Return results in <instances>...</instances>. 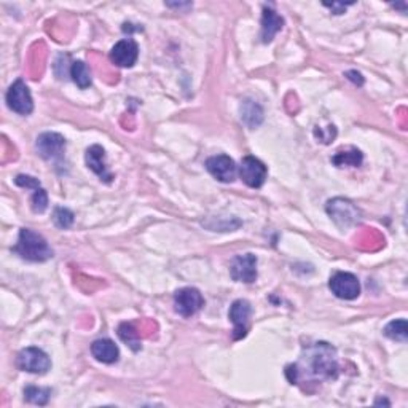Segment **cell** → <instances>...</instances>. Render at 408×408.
<instances>
[{
  "mask_svg": "<svg viewBox=\"0 0 408 408\" xmlns=\"http://www.w3.org/2000/svg\"><path fill=\"white\" fill-rule=\"evenodd\" d=\"M338 370L337 350L332 345L321 342L305 348L300 364L289 365L285 369V375L292 384H298V382L306 377L319 379V382L335 379Z\"/></svg>",
  "mask_w": 408,
  "mask_h": 408,
  "instance_id": "obj_1",
  "label": "cell"
},
{
  "mask_svg": "<svg viewBox=\"0 0 408 408\" xmlns=\"http://www.w3.org/2000/svg\"><path fill=\"white\" fill-rule=\"evenodd\" d=\"M13 253L27 262H46L53 258V250L45 238L31 228L19 230L18 243L13 248Z\"/></svg>",
  "mask_w": 408,
  "mask_h": 408,
  "instance_id": "obj_2",
  "label": "cell"
},
{
  "mask_svg": "<svg viewBox=\"0 0 408 408\" xmlns=\"http://www.w3.org/2000/svg\"><path fill=\"white\" fill-rule=\"evenodd\" d=\"M327 213L340 228H348L356 225L360 220V210L355 203L343 198H335L327 203Z\"/></svg>",
  "mask_w": 408,
  "mask_h": 408,
  "instance_id": "obj_3",
  "label": "cell"
},
{
  "mask_svg": "<svg viewBox=\"0 0 408 408\" xmlns=\"http://www.w3.org/2000/svg\"><path fill=\"white\" fill-rule=\"evenodd\" d=\"M16 365L23 372L45 375V373L51 369V359L45 351L31 346V348H26L19 352L16 357Z\"/></svg>",
  "mask_w": 408,
  "mask_h": 408,
  "instance_id": "obj_4",
  "label": "cell"
},
{
  "mask_svg": "<svg viewBox=\"0 0 408 408\" xmlns=\"http://www.w3.org/2000/svg\"><path fill=\"white\" fill-rule=\"evenodd\" d=\"M204 306L201 292L195 287H183L174 294V308L182 317L195 316Z\"/></svg>",
  "mask_w": 408,
  "mask_h": 408,
  "instance_id": "obj_5",
  "label": "cell"
},
{
  "mask_svg": "<svg viewBox=\"0 0 408 408\" xmlns=\"http://www.w3.org/2000/svg\"><path fill=\"white\" fill-rule=\"evenodd\" d=\"M5 99H6V106L10 107V111L16 112L18 115H29L34 111L31 91L21 78L16 80L15 83L9 88Z\"/></svg>",
  "mask_w": 408,
  "mask_h": 408,
  "instance_id": "obj_6",
  "label": "cell"
},
{
  "mask_svg": "<svg viewBox=\"0 0 408 408\" xmlns=\"http://www.w3.org/2000/svg\"><path fill=\"white\" fill-rule=\"evenodd\" d=\"M329 287L332 294L342 298V300H355L360 294V282L352 273L338 271L329 281Z\"/></svg>",
  "mask_w": 408,
  "mask_h": 408,
  "instance_id": "obj_7",
  "label": "cell"
},
{
  "mask_svg": "<svg viewBox=\"0 0 408 408\" xmlns=\"http://www.w3.org/2000/svg\"><path fill=\"white\" fill-rule=\"evenodd\" d=\"M267 166L253 155L244 156L240 166V178L250 188H260L267 180Z\"/></svg>",
  "mask_w": 408,
  "mask_h": 408,
  "instance_id": "obj_8",
  "label": "cell"
},
{
  "mask_svg": "<svg viewBox=\"0 0 408 408\" xmlns=\"http://www.w3.org/2000/svg\"><path fill=\"white\" fill-rule=\"evenodd\" d=\"M66 139L64 136H61L58 133H44L40 134L36 142V148L39 155L42 156L44 160L49 161H56L63 158V155L66 152Z\"/></svg>",
  "mask_w": 408,
  "mask_h": 408,
  "instance_id": "obj_9",
  "label": "cell"
},
{
  "mask_svg": "<svg viewBox=\"0 0 408 408\" xmlns=\"http://www.w3.org/2000/svg\"><path fill=\"white\" fill-rule=\"evenodd\" d=\"M230 275L233 281L253 284L257 280V257L254 254L236 255L230 263Z\"/></svg>",
  "mask_w": 408,
  "mask_h": 408,
  "instance_id": "obj_10",
  "label": "cell"
},
{
  "mask_svg": "<svg viewBox=\"0 0 408 408\" xmlns=\"http://www.w3.org/2000/svg\"><path fill=\"white\" fill-rule=\"evenodd\" d=\"M206 169L214 179L223 183L233 182L236 178V163L228 155H215L206 160Z\"/></svg>",
  "mask_w": 408,
  "mask_h": 408,
  "instance_id": "obj_11",
  "label": "cell"
},
{
  "mask_svg": "<svg viewBox=\"0 0 408 408\" xmlns=\"http://www.w3.org/2000/svg\"><path fill=\"white\" fill-rule=\"evenodd\" d=\"M253 308L248 300H236L230 306L228 317L233 322V340H240L248 335L249 317Z\"/></svg>",
  "mask_w": 408,
  "mask_h": 408,
  "instance_id": "obj_12",
  "label": "cell"
},
{
  "mask_svg": "<svg viewBox=\"0 0 408 408\" xmlns=\"http://www.w3.org/2000/svg\"><path fill=\"white\" fill-rule=\"evenodd\" d=\"M138 58H139V46L133 39L120 40L118 44H115L111 51L112 63L118 67H125V69H129V67H133L138 63Z\"/></svg>",
  "mask_w": 408,
  "mask_h": 408,
  "instance_id": "obj_13",
  "label": "cell"
},
{
  "mask_svg": "<svg viewBox=\"0 0 408 408\" xmlns=\"http://www.w3.org/2000/svg\"><path fill=\"white\" fill-rule=\"evenodd\" d=\"M85 161L86 166L91 169V171L98 175L101 180H104L106 183H111L113 175L108 171L107 163H106V151L101 146H91L85 153Z\"/></svg>",
  "mask_w": 408,
  "mask_h": 408,
  "instance_id": "obj_14",
  "label": "cell"
},
{
  "mask_svg": "<svg viewBox=\"0 0 408 408\" xmlns=\"http://www.w3.org/2000/svg\"><path fill=\"white\" fill-rule=\"evenodd\" d=\"M91 355L93 357L99 360L102 364H115L120 359V350L112 340L108 338H99L91 345Z\"/></svg>",
  "mask_w": 408,
  "mask_h": 408,
  "instance_id": "obj_15",
  "label": "cell"
},
{
  "mask_svg": "<svg viewBox=\"0 0 408 408\" xmlns=\"http://www.w3.org/2000/svg\"><path fill=\"white\" fill-rule=\"evenodd\" d=\"M284 26V18L277 15V13L270 9V6H265L263 15H262V42L270 44L271 40L275 39L277 32L282 29Z\"/></svg>",
  "mask_w": 408,
  "mask_h": 408,
  "instance_id": "obj_16",
  "label": "cell"
},
{
  "mask_svg": "<svg viewBox=\"0 0 408 408\" xmlns=\"http://www.w3.org/2000/svg\"><path fill=\"white\" fill-rule=\"evenodd\" d=\"M364 161V155L360 151L355 147L345 148V151H340L333 155L332 163L337 168H359Z\"/></svg>",
  "mask_w": 408,
  "mask_h": 408,
  "instance_id": "obj_17",
  "label": "cell"
},
{
  "mask_svg": "<svg viewBox=\"0 0 408 408\" xmlns=\"http://www.w3.org/2000/svg\"><path fill=\"white\" fill-rule=\"evenodd\" d=\"M241 118L249 128H255L262 123L263 111L254 101H244L241 104Z\"/></svg>",
  "mask_w": 408,
  "mask_h": 408,
  "instance_id": "obj_18",
  "label": "cell"
},
{
  "mask_svg": "<svg viewBox=\"0 0 408 408\" xmlns=\"http://www.w3.org/2000/svg\"><path fill=\"white\" fill-rule=\"evenodd\" d=\"M71 77L80 90H86V88H90L93 83L91 72L83 61H73L71 64Z\"/></svg>",
  "mask_w": 408,
  "mask_h": 408,
  "instance_id": "obj_19",
  "label": "cell"
},
{
  "mask_svg": "<svg viewBox=\"0 0 408 408\" xmlns=\"http://www.w3.org/2000/svg\"><path fill=\"white\" fill-rule=\"evenodd\" d=\"M383 333L394 342L405 343L408 340V322L405 319H396V321H391L386 325Z\"/></svg>",
  "mask_w": 408,
  "mask_h": 408,
  "instance_id": "obj_20",
  "label": "cell"
},
{
  "mask_svg": "<svg viewBox=\"0 0 408 408\" xmlns=\"http://www.w3.org/2000/svg\"><path fill=\"white\" fill-rule=\"evenodd\" d=\"M51 397L50 387H37V386H26L24 387V399L26 402L34 405H46Z\"/></svg>",
  "mask_w": 408,
  "mask_h": 408,
  "instance_id": "obj_21",
  "label": "cell"
},
{
  "mask_svg": "<svg viewBox=\"0 0 408 408\" xmlns=\"http://www.w3.org/2000/svg\"><path fill=\"white\" fill-rule=\"evenodd\" d=\"M118 337H120L121 340H123V342H125L133 351H139V350H141L139 332L134 329L133 324H128V322L120 324V327H118Z\"/></svg>",
  "mask_w": 408,
  "mask_h": 408,
  "instance_id": "obj_22",
  "label": "cell"
},
{
  "mask_svg": "<svg viewBox=\"0 0 408 408\" xmlns=\"http://www.w3.org/2000/svg\"><path fill=\"white\" fill-rule=\"evenodd\" d=\"M31 208L36 214H44L49 208V196H46V192L42 187L34 190L31 196Z\"/></svg>",
  "mask_w": 408,
  "mask_h": 408,
  "instance_id": "obj_23",
  "label": "cell"
},
{
  "mask_svg": "<svg viewBox=\"0 0 408 408\" xmlns=\"http://www.w3.org/2000/svg\"><path fill=\"white\" fill-rule=\"evenodd\" d=\"M73 213L71 209L67 208H56L54 209V214H53V220H54V225L58 228H71L72 223H73Z\"/></svg>",
  "mask_w": 408,
  "mask_h": 408,
  "instance_id": "obj_24",
  "label": "cell"
},
{
  "mask_svg": "<svg viewBox=\"0 0 408 408\" xmlns=\"http://www.w3.org/2000/svg\"><path fill=\"white\" fill-rule=\"evenodd\" d=\"M15 183H16L18 187H23V188H32V190H36V188H39V187H40L39 179L32 178V175H24V174L16 175Z\"/></svg>",
  "mask_w": 408,
  "mask_h": 408,
  "instance_id": "obj_25",
  "label": "cell"
},
{
  "mask_svg": "<svg viewBox=\"0 0 408 408\" xmlns=\"http://www.w3.org/2000/svg\"><path fill=\"white\" fill-rule=\"evenodd\" d=\"M346 77H348L352 83L357 85V86L364 85V78H362V76H360V72H357V71H348L346 72Z\"/></svg>",
  "mask_w": 408,
  "mask_h": 408,
  "instance_id": "obj_26",
  "label": "cell"
},
{
  "mask_svg": "<svg viewBox=\"0 0 408 408\" xmlns=\"http://www.w3.org/2000/svg\"><path fill=\"white\" fill-rule=\"evenodd\" d=\"M324 5L329 6L330 10H333L335 15H342V13H345V10H346V5H343V4H324Z\"/></svg>",
  "mask_w": 408,
  "mask_h": 408,
  "instance_id": "obj_27",
  "label": "cell"
}]
</instances>
